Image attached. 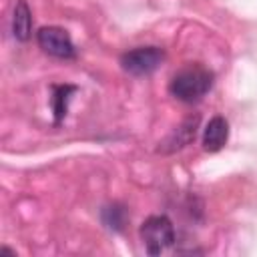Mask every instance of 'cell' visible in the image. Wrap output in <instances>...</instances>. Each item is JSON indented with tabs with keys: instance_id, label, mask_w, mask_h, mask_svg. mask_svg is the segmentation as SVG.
I'll list each match as a JSON object with an SVG mask.
<instances>
[{
	"instance_id": "obj_3",
	"label": "cell",
	"mask_w": 257,
	"mask_h": 257,
	"mask_svg": "<svg viewBox=\"0 0 257 257\" xmlns=\"http://www.w3.org/2000/svg\"><path fill=\"white\" fill-rule=\"evenodd\" d=\"M165 60V52L159 46H139L133 50H126L120 56V66L124 72L133 76H145L155 72Z\"/></svg>"
},
{
	"instance_id": "obj_8",
	"label": "cell",
	"mask_w": 257,
	"mask_h": 257,
	"mask_svg": "<svg viewBox=\"0 0 257 257\" xmlns=\"http://www.w3.org/2000/svg\"><path fill=\"white\" fill-rule=\"evenodd\" d=\"M54 94H52V106H54V118L56 122L62 120V116L66 114V102H68V94L74 92L76 88L70 86V84H58V86H52Z\"/></svg>"
},
{
	"instance_id": "obj_2",
	"label": "cell",
	"mask_w": 257,
	"mask_h": 257,
	"mask_svg": "<svg viewBox=\"0 0 257 257\" xmlns=\"http://www.w3.org/2000/svg\"><path fill=\"white\" fill-rule=\"evenodd\" d=\"M141 241L149 255H161L175 243V227L167 215H151L139 229Z\"/></svg>"
},
{
	"instance_id": "obj_1",
	"label": "cell",
	"mask_w": 257,
	"mask_h": 257,
	"mask_svg": "<svg viewBox=\"0 0 257 257\" xmlns=\"http://www.w3.org/2000/svg\"><path fill=\"white\" fill-rule=\"evenodd\" d=\"M213 86V72L201 64H191L179 70L169 84V90L175 98L183 102H197L201 100Z\"/></svg>"
},
{
	"instance_id": "obj_4",
	"label": "cell",
	"mask_w": 257,
	"mask_h": 257,
	"mask_svg": "<svg viewBox=\"0 0 257 257\" xmlns=\"http://www.w3.org/2000/svg\"><path fill=\"white\" fill-rule=\"evenodd\" d=\"M36 42L46 54L54 58L70 60L76 56V48L72 44L70 34L60 26H42L36 32Z\"/></svg>"
},
{
	"instance_id": "obj_6",
	"label": "cell",
	"mask_w": 257,
	"mask_h": 257,
	"mask_svg": "<svg viewBox=\"0 0 257 257\" xmlns=\"http://www.w3.org/2000/svg\"><path fill=\"white\" fill-rule=\"evenodd\" d=\"M227 139H229V122H227V118H223L219 114L213 116L207 122L205 131H203V149L207 153H217V151H221L225 147Z\"/></svg>"
},
{
	"instance_id": "obj_7",
	"label": "cell",
	"mask_w": 257,
	"mask_h": 257,
	"mask_svg": "<svg viewBox=\"0 0 257 257\" xmlns=\"http://www.w3.org/2000/svg\"><path fill=\"white\" fill-rule=\"evenodd\" d=\"M32 32V12L26 4V0H18L12 14V34L16 40L26 42Z\"/></svg>"
},
{
	"instance_id": "obj_5",
	"label": "cell",
	"mask_w": 257,
	"mask_h": 257,
	"mask_svg": "<svg viewBox=\"0 0 257 257\" xmlns=\"http://www.w3.org/2000/svg\"><path fill=\"white\" fill-rule=\"evenodd\" d=\"M197 128H199V114L187 116V118L161 143L159 153H173V151H179V149L187 147L191 141H195Z\"/></svg>"
},
{
	"instance_id": "obj_9",
	"label": "cell",
	"mask_w": 257,
	"mask_h": 257,
	"mask_svg": "<svg viewBox=\"0 0 257 257\" xmlns=\"http://www.w3.org/2000/svg\"><path fill=\"white\" fill-rule=\"evenodd\" d=\"M102 221L108 229H114V231H120L126 223V211L124 207L120 205H108L102 209Z\"/></svg>"
}]
</instances>
